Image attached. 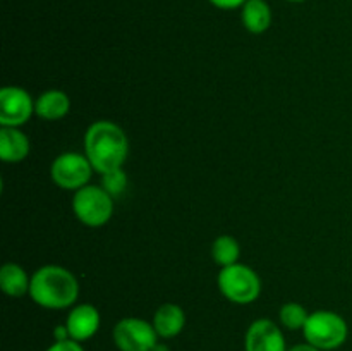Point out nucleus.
Returning <instances> with one entry per match:
<instances>
[{
	"mask_svg": "<svg viewBox=\"0 0 352 351\" xmlns=\"http://www.w3.org/2000/svg\"><path fill=\"white\" fill-rule=\"evenodd\" d=\"M54 339H55V341L71 339V336H69V330H67V327H65V323H64V326H57V327H55V330H54Z\"/></svg>",
	"mask_w": 352,
	"mask_h": 351,
	"instance_id": "412c9836",
	"label": "nucleus"
},
{
	"mask_svg": "<svg viewBox=\"0 0 352 351\" xmlns=\"http://www.w3.org/2000/svg\"><path fill=\"white\" fill-rule=\"evenodd\" d=\"M208 2L220 10H234L241 9L248 0H208Z\"/></svg>",
	"mask_w": 352,
	"mask_h": 351,
	"instance_id": "aec40b11",
	"label": "nucleus"
},
{
	"mask_svg": "<svg viewBox=\"0 0 352 351\" xmlns=\"http://www.w3.org/2000/svg\"><path fill=\"white\" fill-rule=\"evenodd\" d=\"M45 351H85L81 343L74 339H65V341H54L50 346Z\"/></svg>",
	"mask_w": 352,
	"mask_h": 351,
	"instance_id": "6ab92c4d",
	"label": "nucleus"
},
{
	"mask_svg": "<svg viewBox=\"0 0 352 351\" xmlns=\"http://www.w3.org/2000/svg\"><path fill=\"white\" fill-rule=\"evenodd\" d=\"M85 155L98 174L122 169L129 155V140L119 124L112 120H95L86 129Z\"/></svg>",
	"mask_w": 352,
	"mask_h": 351,
	"instance_id": "f257e3e1",
	"label": "nucleus"
},
{
	"mask_svg": "<svg viewBox=\"0 0 352 351\" xmlns=\"http://www.w3.org/2000/svg\"><path fill=\"white\" fill-rule=\"evenodd\" d=\"M102 186L110 193L112 196L120 195V193L126 189L127 186V178L126 172L122 169H117V171L107 172V174H102Z\"/></svg>",
	"mask_w": 352,
	"mask_h": 351,
	"instance_id": "a211bd4d",
	"label": "nucleus"
},
{
	"mask_svg": "<svg viewBox=\"0 0 352 351\" xmlns=\"http://www.w3.org/2000/svg\"><path fill=\"white\" fill-rule=\"evenodd\" d=\"M306 343L322 351L339 350L349 336V326L342 315L330 310H316L309 313L302 327Z\"/></svg>",
	"mask_w": 352,
	"mask_h": 351,
	"instance_id": "7ed1b4c3",
	"label": "nucleus"
},
{
	"mask_svg": "<svg viewBox=\"0 0 352 351\" xmlns=\"http://www.w3.org/2000/svg\"><path fill=\"white\" fill-rule=\"evenodd\" d=\"M34 114V102L30 93L19 86L0 89V126L21 127Z\"/></svg>",
	"mask_w": 352,
	"mask_h": 351,
	"instance_id": "6e6552de",
	"label": "nucleus"
},
{
	"mask_svg": "<svg viewBox=\"0 0 352 351\" xmlns=\"http://www.w3.org/2000/svg\"><path fill=\"white\" fill-rule=\"evenodd\" d=\"M93 165L85 153L65 151L50 165V178L60 189L78 191L85 188L93 174Z\"/></svg>",
	"mask_w": 352,
	"mask_h": 351,
	"instance_id": "423d86ee",
	"label": "nucleus"
},
{
	"mask_svg": "<svg viewBox=\"0 0 352 351\" xmlns=\"http://www.w3.org/2000/svg\"><path fill=\"white\" fill-rule=\"evenodd\" d=\"M30 296L41 308H69L78 301V279L71 270L60 265H43L31 275Z\"/></svg>",
	"mask_w": 352,
	"mask_h": 351,
	"instance_id": "f03ea898",
	"label": "nucleus"
},
{
	"mask_svg": "<svg viewBox=\"0 0 352 351\" xmlns=\"http://www.w3.org/2000/svg\"><path fill=\"white\" fill-rule=\"evenodd\" d=\"M308 317L309 313L306 312L305 306L296 301L285 303V305H282L280 312H278L280 323L289 330H302Z\"/></svg>",
	"mask_w": 352,
	"mask_h": 351,
	"instance_id": "f3484780",
	"label": "nucleus"
},
{
	"mask_svg": "<svg viewBox=\"0 0 352 351\" xmlns=\"http://www.w3.org/2000/svg\"><path fill=\"white\" fill-rule=\"evenodd\" d=\"M113 196L103 186L86 184L74 191L72 212L76 219L88 227H102L112 219Z\"/></svg>",
	"mask_w": 352,
	"mask_h": 351,
	"instance_id": "39448f33",
	"label": "nucleus"
},
{
	"mask_svg": "<svg viewBox=\"0 0 352 351\" xmlns=\"http://www.w3.org/2000/svg\"><path fill=\"white\" fill-rule=\"evenodd\" d=\"M274 14L267 0H248L241 7V23L250 33L261 34L272 26Z\"/></svg>",
	"mask_w": 352,
	"mask_h": 351,
	"instance_id": "4468645a",
	"label": "nucleus"
},
{
	"mask_svg": "<svg viewBox=\"0 0 352 351\" xmlns=\"http://www.w3.org/2000/svg\"><path fill=\"white\" fill-rule=\"evenodd\" d=\"M30 155V140L19 127H0V158L6 164H19Z\"/></svg>",
	"mask_w": 352,
	"mask_h": 351,
	"instance_id": "f8f14e48",
	"label": "nucleus"
},
{
	"mask_svg": "<svg viewBox=\"0 0 352 351\" xmlns=\"http://www.w3.org/2000/svg\"><path fill=\"white\" fill-rule=\"evenodd\" d=\"M113 344L119 351H153L158 334L153 323L138 317H126L113 326Z\"/></svg>",
	"mask_w": 352,
	"mask_h": 351,
	"instance_id": "0eeeda50",
	"label": "nucleus"
},
{
	"mask_svg": "<svg viewBox=\"0 0 352 351\" xmlns=\"http://www.w3.org/2000/svg\"><path fill=\"white\" fill-rule=\"evenodd\" d=\"M153 351H170L168 350V346H165V344H162V343H158L157 346L153 348Z\"/></svg>",
	"mask_w": 352,
	"mask_h": 351,
	"instance_id": "5701e85b",
	"label": "nucleus"
},
{
	"mask_svg": "<svg viewBox=\"0 0 352 351\" xmlns=\"http://www.w3.org/2000/svg\"><path fill=\"white\" fill-rule=\"evenodd\" d=\"M285 2H291V3H301V2H305V0H285Z\"/></svg>",
	"mask_w": 352,
	"mask_h": 351,
	"instance_id": "b1692460",
	"label": "nucleus"
},
{
	"mask_svg": "<svg viewBox=\"0 0 352 351\" xmlns=\"http://www.w3.org/2000/svg\"><path fill=\"white\" fill-rule=\"evenodd\" d=\"M212 257L213 262L222 268L237 264L241 257V246L236 237L229 236V234L217 237L212 244Z\"/></svg>",
	"mask_w": 352,
	"mask_h": 351,
	"instance_id": "dca6fc26",
	"label": "nucleus"
},
{
	"mask_svg": "<svg viewBox=\"0 0 352 351\" xmlns=\"http://www.w3.org/2000/svg\"><path fill=\"white\" fill-rule=\"evenodd\" d=\"M65 327H67L71 339L78 341V343H85V341L91 339L98 332L100 312L91 303L76 305L69 312L67 319H65Z\"/></svg>",
	"mask_w": 352,
	"mask_h": 351,
	"instance_id": "9d476101",
	"label": "nucleus"
},
{
	"mask_svg": "<svg viewBox=\"0 0 352 351\" xmlns=\"http://www.w3.org/2000/svg\"><path fill=\"white\" fill-rule=\"evenodd\" d=\"M30 284L31 277H28L26 270L21 265L12 264V262L2 265V268H0V289L7 296L21 298L24 295H30Z\"/></svg>",
	"mask_w": 352,
	"mask_h": 351,
	"instance_id": "2eb2a0df",
	"label": "nucleus"
},
{
	"mask_svg": "<svg viewBox=\"0 0 352 351\" xmlns=\"http://www.w3.org/2000/svg\"><path fill=\"white\" fill-rule=\"evenodd\" d=\"M71 110V100L62 89H47L34 100V114L43 120L64 119Z\"/></svg>",
	"mask_w": 352,
	"mask_h": 351,
	"instance_id": "ddd939ff",
	"label": "nucleus"
},
{
	"mask_svg": "<svg viewBox=\"0 0 352 351\" xmlns=\"http://www.w3.org/2000/svg\"><path fill=\"white\" fill-rule=\"evenodd\" d=\"M151 323H153L160 339H172V337L179 336L184 329L186 313L175 303H164L155 312Z\"/></svg>",
	"mask_w": 352,
	"mask_h": 351,
	"instance_id": "9b49d317",
	"label": "nucleus"
},
{
	"mask_svg": "<svg viewBox=\"0 0 352 351\" xmlns=\"http://www.w3.org/2000/svg\"><path fill=\"white\" fill-rule=\"evenodd\" d=\"M284 332L270 319H258L248 327L244 351H287Z\"/></svg>",
	"mask_w": 352,
	"mask_h": 351,
	"instance_id": "1a4fd4ad",
	"label": "nucleus"
},
{
	"mask_svg": "<svg viewBox=\"0 0 352 351\" xmlns=\"http://www.w3.org/2000/svg\"><path fill=\"white\" fill-rule=\"evenodd\" d=\"M220 292L236 305H250L261 295V279L251 267L243 264H234L223 267L217 279Z\"/></svg>",
	"mask_w": 352,
	"mask_h": 351,
	"instance_id": "20e7f679",
	"label": "nucleus"
},
{
	"mask_svg": "<svg viewBox=\"0 0 352 351\" xmlns=\"http://www.w3.org/2000/svg\"><path fill=\"white\" fill-rule=\"evenodd\" d=\"M287 351H322V350H318V348H315L309 343H301V344H294V346L289 348Z\"/></svg>",
	"mask_w": 352,
	"mask_h": 351,
	"instance_id": "4be33fe9",
	"label": "nucleus"
}]
</instances>
